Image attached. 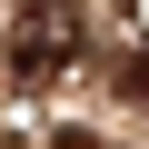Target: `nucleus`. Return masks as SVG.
<instances>
[{"label": "nucleus", "mask_w": 149, "mask_h": 149, "mask_svg": "<svg viewBox=\"0 0 149 149\" xmlns=\"http://www.w3.org/2000/svg\"><path fill=\"white\" fill-rule=\"evenodd\" d=\"M70 60H80V20L60 10V0H40V10H20V30H10V80H70Z\"/></svg>", "instance_id": "f257e3e1"}]
</instances>
